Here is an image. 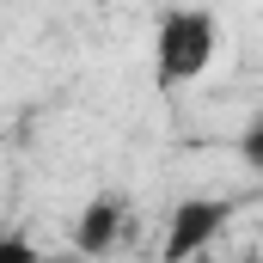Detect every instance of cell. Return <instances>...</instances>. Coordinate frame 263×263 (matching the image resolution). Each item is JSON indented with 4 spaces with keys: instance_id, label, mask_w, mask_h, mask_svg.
<instances>
[{
    "instance_id": "277c9868",
    "label": "cell",
    "mask_w": 263,
    "mask_h": 263,
    "mask_svg": "<svg viewBox=\"0 0 263 263\" xmlns=\"http://www.w3.org/2000/svg\"><path fill=\"white\" fill-rule=\"evenodd\" d=\"M239 159H245L251 172H263V110L245 123V135H239Z\"/></svg>"
},
{
    "instance_id": "3957f363",
    "label": "cell",
    "mask_w": 263,
    "mask_h": 263,
    "mask_svg": "<svg viewBox=\"0 0 263 263\" xmlns=\"http://www.w3.org/2000/svg\"><path fill=\"white\" fill-rule=\"evenodd\" d=\"M117 233H123V202L117 196H98L80 208V227H73V245L92 257V251H110L117 245Z\"/></svg>"
},
{
    "instance_id": "7a4b0ae2",
    "label": "cell",
    "mask_w": 263,
    "mask_h": 263,
    "mask_svg": "<svg viewBox=\"0 0 263 263\" xmlns=\"http://www.w3.org/2000/svg\"><path fill=\"white\" fill-rule=\"evenodd\" d=\"M227 214H233V202H220V196L178 202L172 208V233H165V263H184V257H196V251H208L214 233L227 227Z\"/></svg>"
},
{
    "instance_id": "6da1fadb",
    "label": "cell",
    "mask_w": 263,
    "mask_h": 263,
    "mask_svg": "<svg viewBox=\"0 0 263 263\" xmlns=\"http://www.w3.org/2000/svg\"><path fill=\"white\" fill-rule=\"evenodd\" d=\"M214 49H220V25L208 6H172L153 31V80L159 92H184L196 86L202 73L214 67Z\"/></svg>"
}]
</instances>
